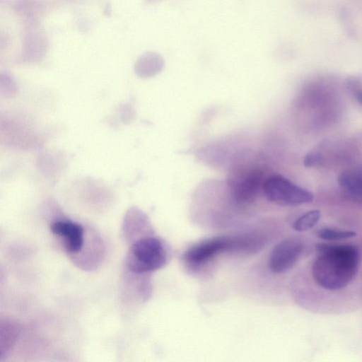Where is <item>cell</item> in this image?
Segmentation results:
<instances>
[{
    "label": "cell",
    "mask_w": 362,
    "mask_h": 362,
    "mask_svg": "<svg viewBox=\"0 0 362 362\" xmlns=\"http://www.w3.org/2000/svg\"><path fill=\"white\" fill-rule=\"evenodd\" d=\"M314 260L312 274L321 287L331 291L342 289L355 279L360 264L358 249L351 245H322Z\"/></svg>",
    "instance_id": "cell-1"
},
{
    "label": "cell",
    "mask_w": 362,
    "mask_h": 362,
    "mask_svg": "<svg viewBox=\"0 0 362 362\" xmlns=\"http://www.w3.org/2000/svg\"><path fill=\"white\" fill-rule=\"evenodd\" d=\"M266 179V178H265ZM257 166L240 165L228 174L227 185L232 199L239 204H249L257 199L265 180Z\"/></svg>",
    "instance_id": "cell-2"
},
{
    "label": "cell",
    "mask_w": 362,
    "mask_h": 362,
    "mask_svg": "<svg viewBox=\"0 0 362 362\" xmlns=\"http://www.w3.org/2000/svg\"><path fill=\"white\" fill-rule=\"evenodd\" d=\"M166 262V254L161 242L152 237H146L136 241L127 255V264L129 269L141 274L163 267Z\"/></svg>",
    "instance_id": "cell-3"
},
{
    "label": "cell",
    "mask_w": 362,
    "mask_h": 362,
    "mask_svg": "<svg viewBox=\"0 0 362 362\" xmlns=\"http://www.w3.org/2000/svg\"><path fill=\"white\" fill-rule=\"evenodd\" d=\"M262 192L268 201L283 206L308 204L313 199L312 192L279 175L266 178Z\"/></svg>",
    "instance_id": "cell-4"
},
{
    "label": "cell",
    "mask_w": 362,
    "mask_h": 362,
    "mask_svg": "<svg viewBox=\"0 0 362 362\" xmlns=\"http://www.w3.org/2000/svg\"><path fill=\"white\" fill-rule=\"evenodd\" d=\"M303 252L302 243L296 239H286L279 243L272 250L269 267L276 274L288 271L297 262Z\"/></svg>",
    "instance_id": "cell-5"
},
{
    "label": "cell",
    "mask_w": 362,
    "mask_h": 362,
    "mask_svg": "<svg viewBox=\"0 0 362 362\" xmlns=\"http://www.w3.org/2000/svg\"><path fill=\"white\" fill-rule=\"evenodd\" d=\"M230 250V238H214L190 247L186 252L185 258L192 264L200 265L210 260L216 255Z\"/></svg>",
    "instance_id": "cell-6"
},
{
    "label": "cell",
    "mask_w": 362,
    "mask_h": 362,
    "mask_svg": "<svg viewBox=\"0 0 362 362\" xmlns=\"http://www.w3.org/2000/svg\"><path fill=\"white\" fill-rule=\"evenodd\" d=\"M50 229L52 233L64 238L66 250L69 252L76 253L81 251L84 241V230L81 225L71 221H59L53 223Z\"/></svg>",
    "instance_id": "cell-7"
},
{
    "label": "cell",
    "mask_w": 362,
    "mask_h": 362,
    "mask_svg": "<svg viewBox=\"0 0 362 362\" xmlns=\"http://www.w3.org/2000/svg\"><path fill=\"white\" fill-rule=\"evenodd\" d=\"M338 182L346 194L362 200V168L344 170L339 175Z\"/></svg>",
    "instance_id": "cell-8"
},
{
    "label": "cell",
    "mask_w": 362,
    "mask_h": 362,
    "mask_svg": "<svg viewBox=\"0 0 362 362\" xmlns=\"http://www.w3.org/2000/svg\"><path fill=\"white\" fill-rule=\"evenodd\" d=\"M230 251L255 252L262 248L264 240L257 235H245L230 238Z\"/></svg>",
    "instance_id": "cell-9"
},
{
    "label": "cell",
    "mask_w": 362,
    "mask_h": 362,
    "mask_svg": "<svg viewBox=\"0 0 362 362\" xmlns=\"http://www.w3.org/2000/svg\"><path fill=\"white\" fill-rule=\"evenodd\" d=\"M320 216V211L317 209L307 211L293 222V228L299 232L308 230L318 223Z\"/></svg>",
    "instance_id": "cell-10"
},
{
    "label": "cell",
    "mask_w": 362,
    "mask_h": 362,
    "mask_svg": "<svg viewBox=\"0 0 362 362\" xmlns=\"http://www.w3.org/2000/svg\"><path fill=\"white\" fill-rule=\"evenodd\" d=\"M317 235L319 238L325 240L337 241L352 238L357 233L354 230L324 228L320 229Z\"/></svg>",
    "instance_id": "cell-11"
},
{
    "label": "cell",
    "mask_w": 362,
    "mask_h": 362,
    "mask_svg": "<svg viewBox=\"0 0 362 362\" xmlns=\"http://www.w3.org/2000/svg\"><path fill=\"white\" fill-rule=\"evenodd\" d=\"M346 86L354 100L362 106V77H348L346 80Z\"/></svg>",
    "instance_id": "cell-12"
},
{
    "label": "cell",
    "mask_w": 362,
    "mask_h": 362,
    "mask_svg": "<svg viewBox=\"0 0 362 362\" xmlns=\"http://www.w3.org/2000/svg\"><path fill=\"white\" fill-rule=\"evenodd\" d=\"M322 156L320 152L310 151L308 153L303 159V164L306 167H314L321 160Z\"/></svg>",
    "instance_id": "cell-13"
}]
</instances>
